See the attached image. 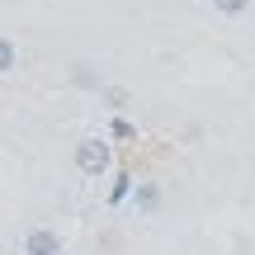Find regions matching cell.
Returning a JSON list of instances; mask_svg holds the SVG:
<instances>
[{"instance_id": "1", "label": "cell", "mask_w": 255, "mask_h": 255, "mask_svg": "<svg viewBox=\"0 0 255 255\" xmlns=\"http://www.w3.org/2000/svg\"><path fill=\"white\" fill-rule=\"evenodd\" d=\"M109 165H114V151H109L104 137H81V142H76V170H81V175L100 180Z\"/></svg>"}, {"instance_id": "2", "label": "cell", "mask_w": 255, "mask_h": 255, "mask_svg": "<svg viewBox=\"0 0 255 255\" xmlns=\"http://www.w3.org/2000/svg\"><path fill=\"white\" fill-rule=\"evenodd\" d=\"M57 251H62V241H57L52 232H43V227L24 237V255H57Z\"/></svg>"}, {"instance_id": "3", "label": "cell", "mask_w": 255, "mask_h": 255, "mask_svg": "<svg viewBox=\"0 0 255 255\" xmlns=\"http://www.w3.org/2000/svg\"><path fill=\"white\" fill-rule=\"evenodd\" d=\"M132 194V203L142 213H151V208H161V189H156V184H137V189H128Z\"/></svg>"}, {"instance_id": "4", "label": "cell", "mask_w": 255, "mask_h": 255, "mask_svg": "<svg viewBox=\"0 0 255 255\" xmlns=\"http://www.w3.org/2000/svg\"><path fill=\"white\" fill-rule=\"evenodd\" d=\"M14 62H19V47L9 43L5 33H0V76H9V71H14Z\"/></svg>"}, {"instance_id": "5", "label": "cell", "mask_w": 255, "mask_h": 255, "mask_svg": "<svg viewBox=\"0 0 255 255\" xmlns=\"http://www.w3.org/2000/svg\"><path fill=\"white\" fill-rule=\"evenodd\" d=\"M71 81H76V85H85V90H90V85H100V81H95V71H90L85 62H81V66H71Z\"/></svg>"}, {"instance_id": "6", "label": "cell", "mask_w": 255, "mask_h": 255, "mask_svg": "<svg viewBox=\"0 0 255 255\" xmlns=\"http://www.w3.org/2000/svg\"><path fill=\"white\" fill-rule=\"evenodd\" d=\"M213 9H222V14H241V9H251V0H213Z\"/></svg>"}, {"instance_id": "7", "label": "cell", "mask_w": 255, "mask_h": 255, "mask_svg": "<svg viewBox=\"0 0 255 255\" xmlns=\"http://www.w3.org/2000/svg\"><path fill=\"white\" fill-rule=\"evenodd\" d=\"M104 100H109L114 109H123V104H128V90H119V85H114V90H104Z\"/></svg>"}]
</instances>
